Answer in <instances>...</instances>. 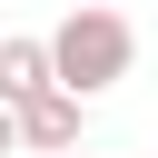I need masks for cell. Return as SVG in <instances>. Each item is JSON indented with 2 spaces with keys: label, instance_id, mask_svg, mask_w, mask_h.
I'll use <instances>...</instances> for the list:
<instances>
[{
  "label": "cell",
  "instance_id": "cell-1",
  "mask_svg": "<svg viewBox=\"0 0 158 158\" xmlns=\"http://www.w3.org/2000/svg\"><path fill=\"white\" fill-rule=\"evenodd\" d=\"M49 49H59V89H79V99H109V89L138 69V30H128L118 10H99V0H79V10L49 30Z\"/></svg>",
  "mask_w": 158,
  "mask_h": 158
},
{
  "label": "cell",
  "instance_id": "cell-2",
  "mask_svg": "<svg viewBox=\"0 0 158 158\" xmlns=\"http://www.w3.org/2000/svg\"><path fill=\"white\" fill-rule=\"evenodd\" d=\"M79 109H89L79 89H40V99L20 109V148H30V158H69V148H79Z\"/></svg>",
  "mask_w": 158,
  "mask_h": 158
},
{
  "label": "cell",
  "instance_id": "cell-3",
  "mask_svg": "<svg viewBox=\"0 0 158 158\" xmlns=\"http://www.w3.org/2000/svg\"><path fill=\"white\" fill-rule=\"evenodd\" d=\"M40 89H59V49H49V40H30V30H10V40H0V99H10V109H30Z\"/></svg>",
  "mask_w": 158,
  "mask_h": 158
},
{
  "label": "cell",
  "instance_id": "cell-4",
  "mask_svg": "<svg viewBox=\"0 0 158 158\" xmlns=\"http://www.w3.org/2000/svg\"><path fill=\"white\" fill-rule=\"evenodd\" d=\"M10 148H20V109L0 99V158H10Z\"/></svg>",
  "mask_w": 158,
  "mask_h": 158
},
{
  "label": "cell",
  "instance_id": "cell-5",
  "mask_svg": "<svg viewBox=\"0 0 158 158\" xmlns=\"http://www.w3.org/2000/svg\"><path fill=\"white\" fill-rule=\"evenodd\" d=\"M69 158H109V148H69Z\"/></svg>",
  "mask_w": 158,
  "mask_h": 158
}]
</instances>
